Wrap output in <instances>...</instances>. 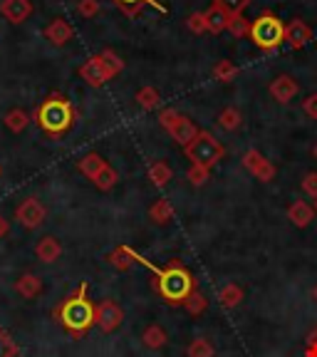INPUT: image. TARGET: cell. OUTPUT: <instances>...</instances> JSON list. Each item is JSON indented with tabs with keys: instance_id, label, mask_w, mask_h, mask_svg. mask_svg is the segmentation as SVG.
Masks as SVG:
<instances>
[{
	"instance_id": "7bdbcfd3",
	"label": "cell",
	"mask_w": 317,
	"mask_h": 357,
	"mask_svg": "<svg viewBox=\"0 0 317 357\" xmlns=\"http://www.w3.org/2000/svg\"><path fill=\"white\" fill-rule=\"evenodd\" d=\"M305 357H317V342H307Z\"/></svg>"
},
{
	"instance_id": "7402d4cb",
	"label": "cell",
	"mask_w": 317,
	"mask_h": 357,
	"mask_svg": "<svg viewBox=\"0 0 317 357\" xmlns=\"http://www.w3.org/2000/svg\"><path fill=\"white\" fill-rule=\"evenodd\" d=\"M119 8H122L124 13H127L129 17H134V15H139L141 10H144L146 6H151V8H156V10H162V13H167V8L159 3V0H114Z\"/></svg>"
},
{
	"instance_id": "836d02e7",
	"label": "cell",
	"mask_w": 317,
	"mask_h": 357,
	"mask_svg": "<svg viewBox=\"0 0 317 357\" xmlns=\"http://www.w3.org/2000/svg\"><path fill=\"white\" fill-rule=\"evenodd\" d=\"M213 6H218L221 10H226L231 17H238L245 13V8L251 6V0H213Z\"/></svg>"
},
{
	"instance_id": "3957f363",
	"label": "cell",
	"mask_w": 317,
	"mask_h": 357,
	"mask_svg": "<svg viewBox=\"0 0 317 357\" xmlns=\"http://www.w3.org/2000/svg\"><path fill=\"white\" fill-rule=\"evenodd\" d=\"M35 122L50 137H62L65 132H70L75 122V107L70 105V100L62 95H50L42 105L35 109Z\"/></svg>"
},
{
	"instance_id": "f546056e",
	"label": "cell",
	"mask_w": 317,
	"mask_h": 357,
	"mask_svg": "<svg viewBox=\"0 0 317 357\" xmlns=\"http://www.w3.org/2000/svg\"><path fill=\"white\" fill-rule=\"evenodd\" d=\"M213 77H216L218 82H233V79L238 77V67L231 60H218L216 65H213Z\"/></svg>"
},
{
	"instance_id": "ffe728a7",
	"label": "cell",
	"mask_w": 317,
	"mask_h": 357,
	"mask_svg": "<svg viewBox=\"0 0 317 357\" xmlns=\"http://www.w3.org/2000/svg\"><path fill=\"white\" fill-rule=\"evenodd\" d=\"M141 342H144L149 350H162L169 342V335L159 323H151L149 328H144V333H141Z\"/></svg>"
},
{
	"instance_id": "4fadbf2b",
	"label": "cell",
	"mask_w": 317,
	"mask_h": 357,
	"mask_svg": "<svg viewBox=\"0 0 317 357\" xmlns=\"http://www.w3.org/2000/svg\"><path fill=\"white\" fill-rule=\"evenodd\" d=\"M79 77H82L84 82L89 84V87H102V84H105L107 79H111L109 75H107L105 65H102L100 55L89 57V60L84 62L82 67H79Z\"/></svg>"
},
{
	"instance_id": "cb8c5ba5",
	"label": "cell",
	"mask_w": 317,
	"mask_h": 357,
	"mask_svg": "<svg viewBox=\"0 0 317 357\" xmlns=\"http://www.w3.org/2000/svg\"><path fill=\"white\" fill-rule=\"evenodd\" d=\"M149 218L154 223H159V226H167V223H171V218H173V206L167 199L154 201L149 208Z\"/></svg>"
},
{
	"instance_id": "d590c367",
	"label": "cell",
	"mask_w": 317,
	"mask_h": 357,
	"mask_svg": "<svg viewBox=\"0 0 317 357\" xmlns=\"http://www.w3.org/2000/svg\"><path fill=\"white\" fill-rule=\"evenodd\" d=\"M229 33L233 35V38H248V35H251V20H245L243 15L231 17Z\"/></svg>"
},
{
	"instance_id": "e575fe53",
	"label": "cell",
	"mask_w": 317,
	"mask_h": 357,
	"mask_svg": "<svg viewBox=\"0 0 317 357\" xmlns=\"http://www.w3.org/2000/svg\"><path fill=\"white\" fill-rule=\"evenodd\" d=\"M17 352H20L17 342L13 340L8 330L0 328V357H17Z\"/></svg>"
},
{
	"instance_id": "4316f807",
	"label": "cell",
	"mask_w": 317,
	"mask_h": 357,
	"mask_svg": "<svg viewBox=\"0 0 317 357\" xmlns=\"http://www.w3.org/2000/svg\"><path fill=\"white\" fill-rule=\"evenodd\" d=\"M3 124H6L13 134H20L22 129L30 124V114L25 109H10L6 117H3Z\"/></svg>"
},
{
	"instance_id": "9c48e42d",
	"label": "cell",
	"mask_w": 317,
	"mask_h": 357,
	"mask_svg": "<svg viewBox=\"0 0 317 357\" xmlns=\"http://www.w3.org/2000/svg\"><path fill=\"white\" fill-rule=\"evenodd\" d=\"M240 162H243V167L248 169V174H253V176L265 181V184H270V181L275 178V167L268 162L258 149H248L243 156H240Z\"/></svg>"
},
{
	"instance_id": "60d3db41",
	"label": "cell",
	"mask_w": 317,
	"mask_h": 357,
	"mask_svg": "<svg viewBox=\"0 0 317 357\" xmlns=\"http://www.w3.org/2000/svg\"><path fill=\"white\" fill-rule=\"evenodd\" d=\"M302 112L310 119H317V95H310L307 100H302Z\"/></svg>"
},
{
	"instance_id": "6da1fadb",
	"label": "cell",
	"mask_w": 317,
	"mask_h": 357,
	"mask_svg": "<svg viewBox=\"0 0 317 357\" xmlns=\"http://www.w3.org/2000/svg\"><path fill=\"white\" fill-rule=\"evenodd\" d=\"M95 303L87 296V283H79L75 293L65 298L60 305L52 310L55 320L72 335V337H84L89 333V328L95 325Z\"/></svg>"
},
{
	"instance_id": "7c38bea8",
	"label": "cell",
	"mask_w": 317,
	"mask_h": 357,
	"mask_svg": "<svg viewBox=\"0 0 317 357\" xmlns=\"http://www.w3.org/2000/svg\"><path fill=\"white\" fill-rule=\"evenodd\" d=\"M310 40H312V30L305 20H297L295 17V20H290L288 25H285V43H288L293 50H302Z\"/></svg>"
},
{
	"instance_id": "d4e9b609",
	"label": "cell",
	"mask_w": 317,
	"mask_h": 357,
	"mask_svg": "<svg viewBox=\"0 0 317 357\" xmlns=\"http://www.w3.org/2000/svg\"><path fill=\"white\" fill-rule=\"evenodd\" d=\"M107 261L117 268V271H129V268L134 266V251L129 245H117V248L107 256Z\"/></svg>"
},
{
	"instance_id": "ab89813d",
	"label": "cell",
	"mask_w": 317,
	"mask_h": 357,
	"mask_svg": "<svg viewBox=\"0 0 317 357\" xmlns=\"http://www.w3.org/2000/svg\"><path fill=\"white\" fill-rule=\"evenodd\" d=\"M302 191H305L310 199H317V172L305 174V178H302Z\"/></svg>"
},
{
	"instance_id": "8d00e7d4",
	"label": "cell",
	"mask_w": 317,
	"mask_h": 357,
	"mask_svg": "<svg viewBox=\"0 0 317 357\" xmlns=\"http://www.w3.org/2000/svg\"><path fill=\"white\" fill-rule=\"evenodd\" d=\"M186 28H189L194 35L208 33V30H206V17H203V13H191V15L186 17Z\"/></svg>"
},
{
	"instance_id": "e0dca14e",
	"label": "cell",
	"mask_w": 317,
	"mask_h": 357,
	"mask_svg": "<svg viewBox=\"0 0 317 357\" xmlns=\"http://www.w3.org/2000/svg\"><path fill=\"white\" fill-rule=\"evenodd\" d=\"M288 218L293 221V226L305 229V226L312 223V218H315V208L310 204H305V201H293L288 206Z\"/></svg>"
},
{
	"instance_id": "8fae6325",
	"label": "cell",
	"mask_w": 317,
	"mask_h": 357,
	"mask_svg": "<svg viewBox=\"0 0 317 357\" xmlns=\"http://www.w3.org/2000/svg\"><path fill=\"white\" fill-rule=\"evenodd\" d=\"M0 15L13 25H20L33 15V3L30 0H3L0 3Z\"/></svg>"
},
{
	"instance_id": "f1b7e54d",
	"label": "cell",
	"mask_w": 317,
	"mask_h": 357,
	"mask_svg": "<svg viewBox=\"0 0 317 357\" xmlns=\"http://www.w3.org/2000/svg\"><path fill=\"white\" fill-rule=\"evenodd\" d=\"M218 124H221L226 132H235V129L243 124V114H240L238 107H226V109L218 114Z\"/></svg>"
},
{
	"instance_id": "8992f818",
	"label": "cell",
	"mask_w": 317,
	"mask_h": 357,
	"mask_svg": "<svg viewBox=\"0 0 317 357\" xmlns=\"http://www.w3.org/2000/svg\"><path fill=\"white\" fill-rule=\"evenodd\" d=\"M159 124H162L164 129L169 132V137H171L173 142H176L178 146H186L191 144V142L199 137L201 129L196 127L194 122H191L189 117H184V114H178L176 109H162L159 112Z\"/></svg>"
},
{
	"instance_id": "52a82bcc",
	"label": "cell",
	"mask_w": 317,
	"mask_h": 357,
	"mask_svg": "<svg viewBox=\"0 0 317 357\" xmlns=\"http://www.w3.org/2000/svg\"><path fill=\"white\" fill-rule=\"evenodd\" d=\"M15 218H17V223H20L22 229L35 231V229H40V226L45 223V218H47V211H45V206L40 204V199L30 196V199H25L20 206L15 208Z\"/></svg>"
},
{
	"instance_id": "7a4b0ae2",
	"label": "cell",
	"mask_w": 317,
	"mask_h": 357,
	"mask_svg": "<svg viewBox=\"0 0 317 357\" xmlns=\"http://www.w3.org/2000/svg\"><path fill=\"white\" fill-rule=\"evenodd\" d=\"M194 288V275L178 261H171L167 268H159V273L154 278V290L164 298L167 305H184V301Z\"/></svg>"
},
{
	"instance_id": "d6986e66",
	"label": "cell",
	"mask_w": 317,
	"mask_h": 357,
	"mask_svg": "<svg viewBox=\"0 0 317 357\" xmlns=\"http://www.w3.org/2000/svg\"><path fill=\"white\" fill-rule=\"evenodd\" d=\"M107 167V162L102 159V154H97V151H89V154H84L82 159L77 162V169L79 174H84V176L89 178V181H95L97 176L102 174V169Z\"/></svg>"
},
{
	"instance_id": "30bf717a",
	"label": "cell",
	"mask_w": 317,
	"mask_h": 357,
	"mask_svg": "<svg viewBox=\"0 0 317 357\" xmlns=\"http://www.w3.org/2000/svg\"><path fill=\"white\" fill-rule=\"evenodd\" d=\"M268 92H270V97H273L275 102H280V105H288V102L295 100V95L300 92V84L290 77V75H278V77L270 82Z\"/></svg>"
},
{
	"instance_id": "5b68a950",
	"label": "cell",
	"mask_w": 317,
	"mask_h": 357,
	"mask_svg": "<svg viewBox=\"0 0 317 357\" xmlns=\"http://www.w3.org/2000/svg\"><path fill=\"white\" fill-rule=\"evenodd\" d=\"M184 154L194 167H203V169H213L223 156H226V146L213 137L211 132L201 129L199 137H196L191 144L184 146Z\"/></svg>"
},
{
	"instance_id": "277c9868",
	"label": "cell",
	"mask_w": 317,
	"mask_h": 357,
	"mask_svg": "<svg viewBox=\"0 0 317 357\" xmlns=\"http://www.w3.org/2000/svg\"><path fill=\"white\" fill-rule=\"evenodd\" d=\"M258 50L273 52L280 47V43H285V22L278 20V15H273L270 10L261 13L256 20H251V35Z\"/></svg>"
},
{
	"instance_id": "f6af8a7d",
	"label": "cell",
	"mask_w": 317,
	"mask_h": 357,
	"mask_svg": "<svg viewBox=\"0 0 317 357\" xmlns=\"http://www.w3.org/2000/svg\"><path fill=\"white\" fill-rule=\"evenodd\" d=\"M312 208H315V213H317V199H315V206H312Z\"/></svg>"
},
{
	"instance_id": "4dcf8cb0",
	"label": "cell",
	"mask_w": 317,
	"mask_h": 357,
	"mask_svg": "<svg viewBox=\"0 0 317 357\" xmlns=\"http://www.w3.org/2000/svg\"><path fill=\"white\" fill-rule=\"evenodd\" d=\"M100 60H102V65H105V70H107V75H109V77H117V75L124 70V60L114 50L100 52Z\"/></svg>"
},
{
	"instance_id": "74e56055",
	"label": "cell",
	"mask_w": 317,
	"mask_h": 357,
	"mask_svg": "<svg viewBox=\"0 0 317 357\" xmlns=\"http://www.w3.org/2000/svg\"><path fill=\"white\" fill-rule=\"evenodd\" d=\"M186 176H189V181L194 186H203L208 181V176H211V169H203V167H194V164H191L189 167V174H186Z\"/></svg>"
},
{
	"instance_id": "83f0119b",
	"label": "cell",
	"mask_w": 317,
	"mask_h": 357,
	"mask_svg": "<svg viewBox=\"0 0 317 357\" xmlns=\"http://www.w3.org/2000/svg\"><path fill=\"white\" fill-rule=\"evenodd\" d=\"M134 100H137V105H139L144 112H151V109L159 107V100H162V97H159V89L151 87V84H146V87H141L139 92H137Z\"/></svg>"
},
{
	"instance_id": "44dd1931",
	"label": "cell",
	"mask_w": 317,
	"mask_h": 357,
	"mask_svg": "<svg viewBox=\"0 0 317 357\" xmlns=\"http://www.w3.org/2000/svg\"><path fill=\"white\" fill-rule=\"evenodd\" d=\"M243 288H240L238 283H229L223 285L221 293H218V301H221L223 307H229V310H233V307H238L240 303H243Z\"/></svg>"
},
{
	"instance_id": "484cf974",
	"label": "cell",
	"mask_w": 317,
	"mask_h": 357,
	"mask_svg": "<svg viewBox=\"0 0 317 357\" xmlns=\"http://www.w3.org/2000/svg\"><path fill=\"white\" fill-rule=\"evenodd\" d=\"M171 176H173L171 167H169L167 162H162V159H156V162L149 167V178H151V184L159 186V189H164V186H167L169 181H171Z\"/></svg>"
},
{
	"instance_id": "9a60e30c",
	"label": "cell",
	"mask_w": 317,
	"mask_h": 357,
	"mask_svg": "<svg viewBox=\"0 0 317 357\" xmlns=\"http://www.w3.org/2000/svg\"><path fill=\"white\" fill-rule=\"evenodd\" d=\"M42 278L35 273H22L20 278L15 280V293L20 298H25V301H33V298H38L40 293H42Z\"/></svg>"
},
{
	"instance_id": "1f68e13d",
	"label": "cell",
	"mask_w": 317,
	"mask_h": 357,
	"mask_svg": "<svg viewBox=\"0 0 317 357\" xmlns=\"http://www.w3.org/2000/svg\"><path fill=\"white\" fill-rule=\"evenodd\" d=\"M186 355L189 357H216V350H213L211 340H206V337H196V340L186 347Z\"/></svg>"
},
{
	"instance_id": "ee69618b",
	"label": "cell",
	"mask_w": 317,
	"mask_h": 357,
	"mask_svg": "<svg viewBox=\"0 0 317 357\" xmlns=\"http://www.w3.org/2000/svg\"><path fill=\"white\" fill-rule=\"evenodd\" d=\"M312 156H315V159H317V144L312 146Z\"/></svg>"
},
{
	"instance_id": "603a6c76",
	"label": "cell",
	"mask_w": 317,
	"mask_h": 357,
	"mask_svg": "<svg viewBox=\"0 0 317 357\" xmlns=\"http://www.w3.org/2000/svg\"><path fill=\"white\" fill-rule=\"evenodd\" d=\"M206 307H208V298L203 296L199 288L191 290L189 298L184 301V310L189 312L191 318H199V315H203V312H206Z\"/></svg>"
},
{
	"instance_id": "2e32d148",
	"label": "cell",
	"mask_w": 317,
	"mask_h": 357,
	"mask_svg": "<svg viewBox=\"0 0 317 357\" xmlns=\"http://www.w3.org/2000/svg\"><path fill=\"white\" fill-rule=\"evenodd\" d=\"M35 256L42 263H55L57 258L62 256V243L55 238V236H42L35 245Z\"/></svg>"
},
{
	"instance_id": "f35d334b",
	"label": "cell",
	"mask_w": 317,
	"mask_h": 357,
	"mask_svg": "<svg viewBox=\"0 0 317 357\" xmlns=\"http://www.w3.org/2000/svg\"><path fill=\"white\" fill-rule=\"evenodd\" d=\"M77 13L82 17H95L97 13H100V0H79L77 3Z\"/></svg>"
},
{
	"instance_id": "ac0fdd59",
	"label": "cell",
	"mask_w": 317,
	"mask_h": 357,
	"mask_svg": "<svg viewBox=\"0 0 317 357\" xmlns=\"http://www.w3.org/2000/svg\"><path fill=\"white\" fill-rule=\"evenodd\" d=\"M203 17H206V30L213 35H221L229 30V22H231V15L226 10H221L218 6H211L206 13H203Z\"/></svg>"
},
{
	"instance_id": "d6a6232c",
	"label": "cell",
	"mask_w": 317,
	"mask_h": 357,
	"mask_svg": "<svg viewBox=\"0 0 317 357\" xmlns=\"http://www.w3.org/2000/svg\"><path fill=\"white\" fill-rule=\"evenodd\" d=\"M117 181H119V174L114 172L109 164H107V167L102 169V174L95 178V181H92V184H95L100 191H109V189H114V186H117Z\"/></svg>"
},
{
	"instance_id": "b9f144b4",
	"label": "cell",
	"mask_w": 317,
	"mask_h": 357,
	"mask_svg": "<svg viewBox=\"0 0 317 357\" xmlns=\"http://www.w3.org/2000/svg\"><path fill=\"white\" fill-rule=\"evenodd\" d=\"M8 231H10V221L6 216H0V238H6Z\"/></svg>"
},
{
	"instance_id": "5bb4252c",
	"label": "cell",
	"mask_w": 317,
	"mask_h": 357,
	"mask_svg": "<svg viewBox=\"0 0 317 357\" xmlns=\"http://www.w3.org/2000/svg\"><path fill=\"white\" fill-rule=\"evenodd\" d=\"M75 30L72 25L65 20V17H55V20H50V25L45 28V38L50 40L55 47H62V45H67L70 40H72Z\"/></svg>"
},
{
	"instance_id": "ba28073f",
	"label": "cell",
	"mask_w": 317,
	"mask_h": 357,
	"mask_svg": "<svg viewBox=\"0 0 317 357\" xmlns=\"http://www.w3.org/2000/svg\"><path fill=\"white\" fill-rule=\"evenodd\" d=\"M122 320H124V310L119 307V303L109 301V298L95 307V325L102 333H114L122 325Z\"/></svg>"
}]
</instances>
